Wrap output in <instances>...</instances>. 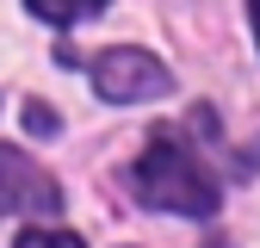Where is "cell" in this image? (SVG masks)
Returning <instances> with one entry per match:
<instances>
[{"label": "cell", "mask_w": 260, "mask_h": 248, "mask_svg": "<svg viewBox=\"0 0 260 248\" xmlns=\"http://www.w3.org/2000/svg\"><path fill=\"white\" fill-rule=\"evenodd\" d=\"M130 193H137L149 211H180V217H217V180L192 162L180 143H149L143 162L130 168Z\"/></svg>", "instance_id": "6da1fadb"}, {"label": "cell", "mask_w": 260, "mask_h": 248, "mask_svg": "<svg viewBox=\"0 0 260 248\" xmlns=\"http://www.w3.org/2000/svg\"><path fill=\"white\" fill-rule=\"evenodd\" d=\"M93 87H100V100L130 106V100H161V93L174 87V75L161 69L149 50H106L93 62Z\"/></svg>", "instance_id": "7a4b0ae2"}, {"label": "cell", "mask_w": 260, "mask_h": 248, "mask_svg": "<svg viewBox=\"0 0 260 248\" xmlns=\"http://www.w3.org/2000/svg\"><path fill=\"white\" fill-rule=\"evenodd\" d=\"M13 211H62V186L31 162V155L7 149L0 143V217H13Z\"/></svg>", "instance_id": "3957f363"}, {"label": "cell", "mask_w": 260, "mask_h": 248, "mask_svg": "<svg viewBox=\"0 0 260 248\" xmlns=\"http://www.w3.org/2000/svg\"><path fill=\"white\" fill-rule=\"evenodd\" d=\"M38 19H50V25H75V19H87V13H100L106 0H25Z\"/></svg>", "instance_id": "277c9868"}, {"label": "cell", "mask_w": 260, "mask_h": 248, "mask_svg": "<svg viewBox=\"0 0 260 248\" xmlns=\"http://www.w3.org/2000/svg\"><path fill=\"white\" fill-rule=\"evenodd\" d=\"M19 248H87L81 236H69V230H25L19 236Z\"/></svg>", "instance_id": "5b68a950"}, {"label": "cell", "mask_w": 260, "mask_h": 248, "mask_svg": "<svg viewBox=\"0 0 260 248\" xmlns=\"http://www.w3.org/2000/svg\"><path fill=\"white\" fill-rule=\"evenodd\" d=\"M25 131H38V137H56V112L44 100H25Z\"/></svg>", "instance_id": "8992f818"}, {"label": "cell", "mask_w": 260, "mask_h": 248, "mask_svg": "<svg viewBox=\"0 0 260 248\" xmlns=\"http://www.w3.org/2000/svg\"><path fill=\"white\" fill-rule=\"evenodd\" d=\"M248 19H254V38H260V0H248Z\"/></svg>", "instance_id": "52a82bcc"}]
</instances>
